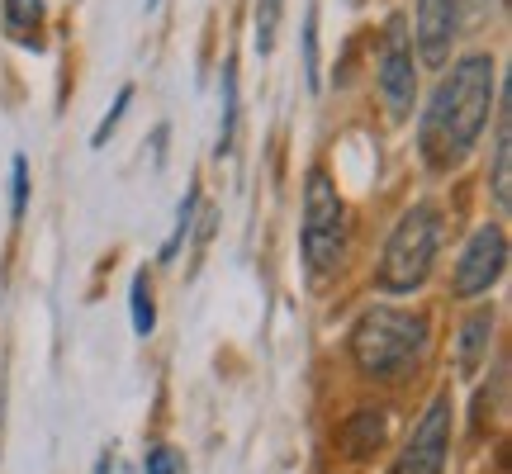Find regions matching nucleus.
<instances>
[{"instance_id": "7ed1b4c3", "label": "nucleus", "mask_w": 512, "mask_h": 474, "mask_svg": "<svg viewBox=\"0 0 512 474\" xmlns=\"http://www.w3.org/2000/svg\"><path fill=\"white\" fill-rule=\"evenodd\" d=\"M437 252H441V209L437 204H413L399 219V228L389 233V242H384L375 285L384 294L422 290L432 266H437Z\"/></svg>"}, {"instance_id": "39448f33", "label": "nucleus", "mask_w": 512, "mask_h": 474, "mask_svg": "<svg viewBox=\"0 0 512 474\" xmlns=\"http://www.w3.org/2000/svg\"><path fill=\"white\" fill-rule=\"evenodd\" d=\"M380 95L394 119H408L413 114V100H418V62H413V34L403 15H394L384 24V38H380Z\"/></svg>"}, {"instance_id": "2eb2a0df", "label": "nucleus", "mask_w": 512, "mask_h": 474, "mask_svg": "<svg viewBox=\"0 0 512 474\" xmlns=\"http://www.w3.org/2000/svg\"><path fill=\"white\" fill-rule=\"evenodd\" d=\"M43 19V0H5V29L24 43H34V29Z\"/></svg>"}, {"instance_id": "ddd939ff", "label": "nucleus", "mask_w": 512, "mask_h": 474, "mask_svg": "<svg viewBox=\"0 0 512 474\" xmlns=\"http://www.w3.org/2000/svg\"><path fill=\"white\" fill-rule=\"evenodd\" d=\"M195 209H200V185H190V190H185V200H181V209H176V228H171L162 256H157L162 266H171V261L181 256V242L190 237V228H195Z\"/></svg>"}, {"instance_id": "6ab92c4d", "label": "nucleus", "mask_w": 512, "mask_h": 474, "mask_svg": "<svg viewBox=\"0 0 512 474\" xmlns=\"http://www.w3.org/2000/svg\"><path fill=\"white\" fill-rule=\"evenodd\" d=\"M304 76H309V86L318 91V10L309 5V15H304Z\"/></svg>"}, {"instance_id": "f257e3e1", "label": "nucleus", "mask_w": 512, "mask_h": 474, "mask_svg": "<svg viewBox=\"0 0 512 474\" xmlns=\"http://www.w3.org/2000/svg\"><path fill=\"white\" fill-rule=\"evenodd\" d=\"M489 114H494V57L475 53L451 62V72L437 81L418 124V147L427 166L451 171L465 162L475 152Z\"/></svg>"}, {"instance_id": "20e7f679", "label": "nucleus", "mask_w": 512, "mask_h": 474, "mask_svg": "<svg viewBox=\"0 0 512 474\" xmlns=\"http://www.w3.org/2000/svg\"><path fill=\"white\" fill-rule=\"evenodd\" d=\"M304 266L309 275H328L342 266L347 256V209H342V195L323 166H313L309 181H304Z\"/></svg>"}, {"instance_id": "f03ea898", "label": "nucleus", "mask_w": 512, "mask_h": 474, "mask_svg": "<svg viewBox=\"0 0 512 474\" xmlns=\"http://www.w3.org/2000/svg\"><path fill=\"white\" fill-rule=\"evenodd\" d=\"M422 351H427V318H418V313L375 304L351 328V361L380 380L403 375L413 361H422Z\"/></svg>"}, {"instance_id": "a211bd4d", "label": "nucleus", "mask_w": 512, "mask_h": 474, "mask_svg": "<svg viewBox=\"0 0 512 474\" xmlns=\"http://www.w3.org/2000/svg\"><path fill=\"white\" fill-rule=\"evenodd\" d=\"M24 209H29V162L15 157V162H10V214L24 219Z\"/></svg>"}, {"instance_id": "1a4fd4ad", "label": "nucleus", "mask_w": 512, "mask_h": 474, "mask_svg": "<svg viewBox=\"0 0 512 474\" xmlns=\"http://www.w3.org/2000/svg\"><path fill=\"white\" fill-rule=\"evenodd\" d=\"M494 200L498 209L508 214V204H512V176H508V152H512V105H508V86H503V95H498V105H494Z\"/></svg>"}, {"instance_id": "6e6552de", "label": "nucleus", "mask_w": 512, "mask_h": 474, "mask_svg": "<svg viewBox=\"0 0 512 474\" xmlns=\"http://www.w3.org/2000/svg\"><path fill=\"white\" fill-rule=\"evenodd\" d=\"M460 5L465 0H418V57L427 67H446L451 62V43L460 34Z\"/></svg>"}, {"instance_id": "5701e85b", "label": "nucleus", "mask_w": 512, "mask_h": 474, "mask_svg": "<svg viewBox=\"0 0 512 474\" xmlns=\"http://www.w3.org/2000/svg\"><path fill=\"white\" fill-rule=\"evenodd\" d=\"M498 5H503V0H498Z\"/></svg>"}, {"instance_id": "423d86ee", "label": "nucleus", "mask_w": 512, "mask_h": 474, "mask_svg": "<svg viewBox=\"0 0 512 474\" xmlns=\"http://www.w3.org/2000/svg\"><path fill=\"white\" fill-rule=\"evenodd\" d=\"M446 456H451V394H437L389 474H441Z\"/></svg>"}, {"instance_id": "f8f14e48", "label": "nucleus", "mask_w": 512, "mask_h": 474, "mask_svg": "<svg viewBox=\"0 0 512 474\" xmlns=\"http://www.w3.org/2000/svg\"><path fill=\"white\" fill-rule=\"evenodd\" d=\"M342 441H347V451L356 460H366L375 446L384 441V413H375V408H361L356 418L342 427Z\"/></svg>"}, {"instance_id": "9d476101", "label": "nucleus", "mask_w": 512, "mask_h": 474, "mask_svg": "<svg viewBox=\"0 0 512 474\" xmlns=\"http://www.w3.org/2000/svg\"><path fill=\"white\" fill-rule=\"evenodd\" d=\"M489 342H494V313L479 309L465 318V328H460V342H456V361L465 375H475L484 356H489Z\"/></svg>"}, {"instance_id": "f3484780", "label": "nucleus", "mask_w": 512, "mask_h": 474, "mask_svg": "<svg viewBox=\"0 0 512 474\" xmlns=\"http://www.w3.org/2000/svg\"><path fill=\"white\" fill-rule=\"evenodd\" d=\"M128 105H133V86H119V95H114V105L105 110V119L95 124V133H91V147H105L110 143V133L119 128V119L128 114Z\"/></svg>"}, {"instance_id": "aec40b11", "label": "nucleus", "mask_w": 512, "mask_h": 474, "mask_svg": "<svg viewBox=\"0 0 512 474\" xmlns=\"http://www.w3.org/2000/svg\"><path fill=\"white\" fill-rule=\"evenodd\" d=\"M147 474H181V456L171 446H147V460H143Z\"/></svg>"}, {"instance_id": "dca6fc26", "label": "nucleus", "mask_w": 512, "mask_h": 474, "mask_svg": "<svg viewBox=\"0 0 512 474\" xmlns=\"http://www.w3.org/2000/svg\"><path fill=\"white\" fill-rule=\"evenodd\" d=\"M280 15H285V0H256V53L266 57L275 48V34H280Z\"/></svg>"}, {"instance_id": "4be33fe9", "label": "nucleus", "mask_w": 512, "mask_h": 474, "mask_svg": "<svg viewBox=\"0 0 512 474\" xmlns=\"http://www.w3.org/2000/svg\"><path fill=\"white\" fill-rule=\"evenodd\" d=\"M152 5H157V0H147V10H152Z\"/></svg>"}, {"instance_id": "412c9836", "label": "nucleus", "mask_w": 512, "mask_h": 474, "mask_svg": "<svg viewBox=\"0 0 512 474\" xmlns=\"http://www.w3.org/2000/svg\"><path fill=\"white\" fill-rule=\"evenodd\" d=\"M95 474H114V456H110V451H105V456L95 460Z\"/></svg>"}, {"instance_id": "0eeeda50", "label": "nucleus", "mask_w": 512, "mask_h": 474, "mask_svg": "<svg viewBox=\"0 0 512 474\" xmlns=\"http://www.w3.org/2000/svg\"><path fill=\"white\" fill-rule=\"evenodd\" d=\"M508 266V237L498 223H484L475 228V237L465 242V252L456 261V294L460 299H479L498 285V275Z\"/></svg>"}, {"instance_id": "4468645a", "label": "nucleus", "mask_w": 512, "mask_h": 474, "mask_svg": "<svg viewBox=\"0 0 512 474\" xmlns=\"http://www.w3.org/2000/svg\"><path fill=\"white\" fill-rule=\"evenodd\" d=\"M128 313H133V332H138V337H152V328H157V309H152L147 271H138L133 275V285H128Z\"/></svg>"}, {"instance_id": "9b49d317", "label": "nucleus", "mask_w": 512, "mask_h": 474, "mask_svg": "<svg viewBox=\"0 0 512 474\" xmlns=\"http://www.w3.org/2000/svg\"><path fill=\"white\" fill-rule=\"evenodd\" d=\"M219 157L233 152V138H238V57L223 62V76H219Z\"/></svg>"}]
</instances>
